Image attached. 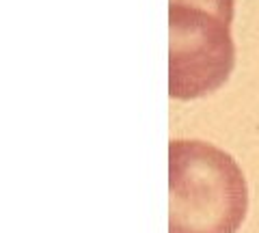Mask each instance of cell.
Masks as SVG:
<instances>
[{
  "mask_svg": "<svg viewBox=\"0 0 259 233\" xmlns=\"http://www.w3.org/2000/svg\"><path fill=\"white\" fill-rule=\"evenodd\" d=\"M168 233H236L248 188L227 151L203 141L168 143Z\"/></svg>",
  "mask_w": 259,
  "mask_h": 233,
  "instance_id": "cell-1",
  "label": "cell"
},
{
  "mask_svg": "<svg viewBox=\"0 0 259 233\" xmlns=\"http://www.w3.org/2000/svg\"><path fill=\"white\" fill-rule=\"evenodd\" d=\"M168 3L201 7V9H207L216 15H221L227 22H233V0H168Z\"/></svg>",
  "mask_w": 259,
  "mask_h": 233,
  "instance_id": "cell-3",
  "label": "cell"
},
{
  "mask_svg": "<svg viewBox=\"0 0 259 233\" xmlns=\"http://www.w3.org/2000/svg\"><path fill=\"white\" fill-rule=\"evenodd\" d=\"M233 63L231 22L201 7L168 3V98L186 102L218 91Z\"/></svg>",
  "mask_w": 259,
  "mask_h": 233,
  "instance_id": "cell-2",
  "label": "cell"
}]
</instances>
